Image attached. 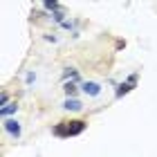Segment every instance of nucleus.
Masks as SVG:
<instances>
[{
    "label": "nucleus",
    "mask_w": 157,
    "mask_h": 157,
    "mask_svg": "<svg viewBox=\"0 0 157 157\" xmlns=\"http://www.w3.org/2000/svg\"><path fill=\"white\" fill-rule=\"evenodd\" d=\"M85 128H88V124H85L83 119H72V121H61V124H56L52 132L56 137H76Z\"/></svg>",
    "instance_id": "obj_1"
},
{
    "label": "nucleus",
    "mask_w": 157,
    "mask_h": 157,
    "mask_svg": "<svg viewBox=\"0 0 157 157\" xmlns=\"http://www.w3.org/2000/svg\"><path fill=\"white\" fill-rule=\"evenodd\" d=\"M137 78H139L137 74H130L126 83H119V85H117V92H115V97H117V99H121L124 94H128L130 90H135V85H137Z\"/></svg>",
    "instance_id": "obj_2"
},
{
    "label": "nucleus",
    "mask_w": 157,
    "mask_h": 157,
    "mask_svg": "<svg viewBox=\"0 0 157 157\" xmlns=\"http://www.w3.org/2000/svg\"><path fill=\"white\" fill-rule=\"evenodd\" d=\"M5 130L7 132H9L11 135V137H20V132H23V128H20V124H18V121L16 119H5Z\"/></svg>",
    "instance_id": "obj_3"
},
{
    "label": "nucleus",
    "mask_w": 157,
    "mask_h": 157,
    "mask_svg": "<svg viewBox=\"0 0 157 157\" xmlns=\"http://www.w3.org/2000/svg\"><path fill=\"white\" fill-rule=\"evenodd\" d=\"M81 88H83V92H85L88 97H99V94H101V85L94 83V81H85Z\"/></svg>",
    "instance_id": "obj_4"
},
{
    "label": "nucleus",
    "mask_w": 157,
    "mask_h": 157,
    "mask_svg": "<svg viewBox=\"0 0 157 157\" xmlns=\"http://www.w3.org/2000/svg\"><path fill=\"white\" fill-rule=\"evenodd\" d=\"M63 108H65V110H72V112H78V110L83 108V103L78 101V99H74V97H67V99H65V105H63Z\"/></svg>",
    "instance_id": "obj_5"
},
{
    "label": "nucleus",
    "mask_w": 157,
    "mask_h": 157,
    "mask_svg": "<svg viewBox=\"0 0 157 157\" xmlns=\"http://www.w3.org/2000/svg\"><path fill=\"white\" fill-rule=\"evenodd\" d=\"M16 110H18V105H16V101H13V103H5L2 108H0V117H2V119H7V117L16 115Z\"/></svg>",
    "instance_id": "obj_6"
},
{
    "label": "nucleus",
    "mask_w": 157,
    "mask_h": 157,
    "mask_svg": "<svg viewBox=\"0 0 157 157\" xmlns=\"http://www.w3.org/2000/svg\"><path fill=\"white\" fill-rule=\"evenodd\" d=\"M63 92H65L67 97H76V83H74V78H72V81H65V85H63Z\"/></svg>",
    "instance_id": "obj_7"
},
{
    "label": "nucleus",
    "mask_w": 157,
    "mask_h": 157,
    "mask_svg": "<svg viewBox=\"0 0 157 157\" xmlns=\"http://www.w3.org/2000/svg\"><path fill=\"white\" fill-rule=\"evenodd\" d=\"M43 7H45L47 11H56L59 9V0H43Z\"/></svg>",
    "instance_id": "obj_8"
},
{
    "label": "nucleus",
    "mask_w": 157,
    "mask_h": 157,
    "mask_svg": "<svg viewBox=\"0 0 157 157\" xmlns=\"http://www.w3.org/2000/svg\"><path fill=\"white\" fill-rule=\"evenodd\" d=\"M63 78H65V81H67V78H74V81H78V72H76V70H72V67H67L65 72H63Z\"/></svg>",
    "instance_id": "obj_9"
},
{
    "label": "nucleus",
    "mask_w": 157,
    "mask_h": 157,
    "mask_svg": "<svg viewBox=\"0 0 157 157\" xmlns=\"http://www.w3.org/2000/svg\"><path fill=\"white\" fill-rule=\"evenodd\" d=\"M54 20H56V23H63V20H65V11H63V9H56V11H54Z\"/></svg>",
    "instance_id": "obj_10"
},
{
    "label": "nucleus",
    "mask_w": 157,
    "mask_h": 157,
    "mask_svg": "<svg viewBox=\"0 0 157 157\" xmlns=\"http://www.w3.org/2000/svg\"><path fill=\"white\" fill-rule=\"evenodd\" d=\"M5 103H9V94H7V92L0 94V105H5Z\"/></svg>",
    "instance_id": "obj_11"
},
{
    "label": "nucleus",
    "mask_w": 157,
    "mask_h": 157,
    "mask_svg": "<svg viewBox=\"0 0 157 157\" xmlns=\"http://www.w3.org/2000/svg\"><path fill=\"white\" fill-rule=\"evenodd\" d=\"M34 78H36V76H34V72H29V74H27V76H25V81H27V83H32V81H34Z\"/></svg>",
    "instance_id": "obj_12"
}]
</instances>
